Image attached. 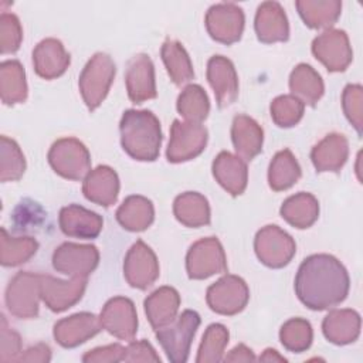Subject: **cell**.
<instances>
[{
    "label": "cell",
    "mask_w": 363,
    "mask_h": 363,
    "mask_svg": "<svg viewBox=\"0 0 363 363\" xmlns=\"http://www.w3.org/2000/svg\"><path fill=\"white\" fill-rule=\"evenodd\" d=\"M298 299L312 311H325L342 303L350 288L345 265L333 255L313 254L306 257L295 277Z\"/></svg>",
    "instance_id": "6da1fadb"
},
{
    "label": "cell",
    "mask_w": 363,
    "mask_h": 363,
    "mask_svg": "<svg viewBox=\"0 0 363 363\" xmlns=\"http://www.w3.org/2000/svg\"><path fill=\"white\" fill-rule=\"evenodd\" d=\"M119 130L122 149L132 159L155 162L159 157L162 129L155 113L147 109H128L121 118Z\"/></svg>",
    "instance_id": "7a4b0ae2"
},
{
    "label": "cell",
    "mask_w": 363,
    "mask_h": 363,
    "mask_svg": "<svg viewBox=\"0 0 363 363\" xmlns=\"http://www.w3.org/2000/svg\"><path fill=\"white\" fill-rule=\"evenodd\" d=\"M116 67L111 55L105 52L94 54L79 74V94L89 111H95L106 98L113 82Z\"/></svg>",
    "instance_id": "3957f363"
},
{
    "label": "cell",
    "mask_w": 363,
    "mask_h": 363,
    "mask_svg": "<svg viewBox=\"0 0 363 363\" xmlns=\"http://www.w3.org/2000/svg\"><path fill=\"white\" fill-rule=\"evenodd\" d=\"M200 322V315L196 311L186 309L172 323L155 330V335L170 362H187L190 346Z\"/></svg>",
    "instance_id": "277c9868"
},
{
    "label": "cell",
    "mask_w": 363,
    "mask_h": 363,
    "mask_svg": "<svg viewBox=\"0 0 363 363\" xmlns=\"http://www.w3.org/2000/svg\"><path fill=\"white\" fill-rule=\"evenodd\" d=\"M52 170L64 179L81 180L91 172V155L86 146L77 138L55 140L47 155Z\"/></svg>",
    "instance_id": "5b68a950"
},
{
    "label": "cell",
    "mask_w": 363,
    "mask_h": 363,
    "mask_svg": "<svg viewBox=\"0 0 363 363\" xmlns=\"http://www.w3.org/2000/svg\"><path fill=\"white\" fill-rule=\"evenodd\" d=\"M41 299V274L17 272L6 288V306L17 319H33L38 315Z\"/></svg>",
    "instance_id": "8992f818"
},
{
    "label": "cell",
    "mask_w": 363,
    "mask_h": 363,
    "mask_svg": "<svg viewBox=\"0 0 363 363\" xmlns=\"http://www.w3.org/2000/svg\"><path fill=\"white\" fill-rule=\"evenodd\" d=\"M254 250L258 259L268 268H284L296 252L295 240L278 225L262 227L254 238Z\"/></svg>",
    "instance_id": "52a82bcc"
},
{
    "label": "cell",
    "mask_w": 363,
    "mask_h": 363,
    "mask_svg": "<svg viewBox=\"0 0 363 363\" xmlns=\"http://www.w3.org/2000/svg\"><path fill=\"white\" fill-rule=\"evenodd\" d=\"M206 301L213 312L233 316L247 306L250 289L241 277L225 274L207 288Z\"/></svg>",
    "instance_id": "ba28073f"
},
{
    "label": "cell",
    "mask_w": 363,
    "mask_h": 363,
    "mask_svg": "<svg viewBox=\"0 0 363 363\" xmlns=\"http://www.w3.org/2000/svg\"><path fill=\"white\" fill-rule=\"evenodd\" d=\"M186 271L190 279H207L227 271V257L217 237L196 241L186 255Z\"/></svg>",
    "instance_id": "9c48e42d"
},
{
    "label": "cell",
    "mask_w": 363,
    "mask_h": 363,
    "mask_svg": "<svg viewBox=\"0 0 363 363\" xmlns=\"http://www.w3.org/2000/svg\"><path fill=\"white\" fill-rule=\"evenodd\" d=\"M208 140V132L201 123L173 121L166 157L170 163L189 162L203 153Z\"/></svg>",
    "instance_id": "30bf717a"
},
{
    "label": "cell",
    "mask_w": 363,
    "mask_h": 363,
    "mask_svg": "<svg viewBox=\"0 0 363 363\" xmlns=\"http://www.w3.org/2000/svg\"><path fill=\"white\" fill-rule=\"evenodd\" d=\"M312 54L320 61L329 72L345 71L352 60L353 51L345 30L328 28L312 41Z\"/></svg>",
    "instance_id": "8fae6325"
},
{
    "label": "cell",
    "mask_w": 363,
    "mask_h": 363,
    "mask_svg": "<svg viewBox=\"0 0 363 363\" xmlns=\"http://www.w3.org/2000/svg\"><path fill=\"white\" fill-rule=\"evenodd\" d=\"M204 23L214 41L230 45L241 38L245 16L242 9L234 3H218L207 10Z\"/></svg>",
    "instance_id": "7c38bea8"
},
{
    "label": "cell",
    "mask_w": 363,
    "mask_h": 363,
    "mask_svg": "<svg viewBox=\"0 0 363 363\" xmlns=\"http://www.w3.org/2000/svg\"><path fill=\"white\" fill-rule=\"evenodd\" d=\"M159 261L153 250L138 240L126 252L123 259V277L136 289H147L159 278Z\"/></svg>",
    "instance_id": "4fadbf2b"
},
{
    "label": "cell",
    "mask_w": 363,
    "mask_h": 363,
    "mask_svg": "<svg viewBox=\"0 0 363 363\" xmlns=\"http://www.w3.org/2000/svg\"><path fill=\"white\" fill-rule=\"evenodd\" d=\"M99 264V251L91 244L64 242L52 252V267L68 277H86Z\"/></svg>",
    "instance_id": "5bb4252c"
},
{
    "label": "cell",
    "mask_w": 363,
    "mask_h": 363,
    "mask_svg": "<svg viewBox=\"0 0 363 363\" xmlns=\"http://www.w3.org/2000/svg\"><path fill=\"white\" fill-rule=\"evenodd\" d=\"M99 322L112 336L130 342L138 332V313L135 303L125 296L111 298L99 313Z\"/></svg>",
    "instance_id": "9a60e30c"
},
{
    "label": "cell",
    "mask_w": 363,
    "mask_h": 363,
    "mask_svg": "<svg viewBox=\"0 0 363 363\" xmlns=\"http://www.w3.org/2000/svg\"><path fill=\"white\" fill-rule=\"evenodd\" d=\"M86 284V277L60 279L51 275H41V299L50 311L64 312L81 301Z\"/></svg>",
    "instance_id": "2e32d148"
},
{
    "label": "cell",
    "mask_w": 363,
    "mask_h": 363,
    "mask_svg": "<svg viewBox=\"0 0 363 363\" xmlns=\"http://www.w3.org/2000/svg\"><path fill=\"white\" fill-rule=\"evenodd\" d=\"M125 84L128 96L133 104H143L157 96L155 65L147 54H136L128 61Z\"/></svg>",
    "instance_id": "e0dca14e"
},
{
    "label": "cell",
    "mask_w": 363,
    "mask_h": 363,
    "mask_svg": "<svg viewBox=\"0 0 363 363\" xmlns=\"http://www.w3.org/2000/svg\"><path fill=\"white\" fill-rule=\"evenodd\" d=\"M101 329L102 326L96 315L91 312H78L60 319L54 325L52 335L60 346L72 349L94 337Z\"/></svg>",
    "instance_id": "ac0fdd59"
},
{
    "label": "cell",
    "mask_w": 363,
    "mask_h": 363,
    "mask_svg": "<svg viewBox=\"0 0 363 363\" xmlns=\"http://www.w3.org/2000/svg\"><path fill=\"white\" fill-rule=\"evenodd\" d=\"M207 81L214 91L218 108L233 105L238 96V75L231 60L213 55L207 62Z\"/></svg>",
    "instance_id": "d6986e66"
},
{
    "label": "cell",
    "mask_w": 363,
    "mask_h": 363,
    "mask_svg": "<svg viewBox=\"0 0 363 363\" xmlns=\"http://www.w3.org/2000/svg\"><path fill=\"white\" fill-rule=\"evenodd\" d=\"M257 38L264 44L282 43L289 38V23L278 1H264L258 6L254 20Z\"/></svg>",
    "instance_id": "ffe728a7"
},
{
    "label": "cell",
    "mask_w": 363,
    "mask_h": 363,
    "mask_svg": "<svg viewBox=\"0 0 363 363\" xmlns=\"http://www.w3.org/2000/svg\"><path fill=\"white\" fill-rule=\"evenodd\" d=\"M71 55L65 51L64 44L57 38H44L33 50V65L38 77L55 79L69 67Z\"/></svg>",
    "instance_id": "44dd1931"
},
{
    "label": "cell",
    "mask_w": 363,
    "mask_h": 363,
    "mask_svg": "<svg viewBox=\"0 0 363 363\" xmlns=\"http://www.w3.org/2000/svg\"><path fill=\"white\" fill-rule=\"evenodd\" d=\"M58 224L68 237L92 240L101 234L104 220L98 213L79 204H68L60 210Z\"/></svg>",
    "instance_id": "7402d4cb"
},
{
    "label": "cell",
    "mask_w": 363,
    "mask_h": 363,
    "mask_svg": "<svg viewBox=\"0 0 363 363\" xmlns=\"http://www.w3.org/2000/svg\"><path fill=\"white\" fill-rule=\"evenodd\" d=\"M119 187L118 173L106 164L91 170L82 182V193L85 199L102 207H109L116 203Z\"/></svg>",
    "instance_id": "603a6c76"
},
{
    "label": "cell",
    "mask_w": 363,
    "mask_h": 363,
    "mask_svg": "<svg viewBox=\"0 0 363 363\" xmlns=\"http://www.w3.org/2000/svg\"><path fill=\"white\" fill-rule=\"evenodd\" d=\"M211 170L216 182L233 197L242 194L247 189V162H244L237 155H233L227 150L220 152L213 160Z\"/></svg>",
    "instance_id": "cb8c5ba5"
},
{
    "label": "cell",
    "mask_w": 363,
    "mask_h": 363,
    "mask_svg": "<svg viewBox=\"0 0 363 363\" xmlns=\"http://www.w3.org/2000/svg\"><path fill=\"white\" fill-rule=\"evenodd\" d=\"M231 140L237 156L244 162H251L262 150L264 130L255 119L240 113L233 119Z\"/></svg>",
    "instance_id": "d4e9b609"
},
{
    "label": "cell",
    "mask_w": 363,
    "mask_h": 363,
    "mask_svg": "<svg viewBox=\"0 0 363 363\" xmlns=\"http://www.w3.org/2000/svg\"><path fill=\"white\" fill-rule=\"evenodd\" d=\"M349 156V142L342 133H329L311 150V160L316 172L337 173Z\"/></svg>",
    "instance_id": "484cf974"
},
{
    "label": "cell",
    "mask_w": 363,
    "mask_h": 363,
    "mask_svg": "<svg viewBox=\"0 0 363 363\" xmlns=\"http://www.w3.org/2000/svg\"><path fill=\"white\" fill-rule=\"evenodd\" d=\"M360 315L354 309H333L322 322L323 336L333 345L353 343L360 335Z\"/></svg>",
    "instance_id": "4316f807"
},
{
    "label": "cell",
    "mask_w": 363,
    "mask_h": 363,
    "mask_svg": "<svg viewBox=\"0 0 363 363\" xmlns=\"http://www.w3.org/2000/svg\"><path fill=\"white\" fill-rule=\"evenodd\" d=\"M143 306L150 326L156 330L177 318L180 295L173 286H160L145 299Z\"/></svg>",
    "instance_id": "83f0119b"
},
{
    "label": "cell",
    "mask_w": 363,
    "mask_h": 363,
    "mask_svg": "<svg viewBox=\"0 0 363 363\" xmlns=\"http://www.w3.org/2000/svg\"><path fill=\"white\" fill-rule=\"evenodd\" d=\"M281 217L292 227L305 230L315 224L319 217L318 199L306 191L289 196L279 208Z\"/></svg>",
    "instance_id": "f1b7e54d"
},
{
    "label": "cell",
    "mask_w": 363,
    "mask_h": 363,
    "mask_svg": "<svg viewBox=\"0 0 363 363\" xmlns=\"http://www.w3.org/2000/svg\"><path fill=\"white\" fill-rule=\"evenodd\" d=\"M153 220V203L145 196H129L116 210V221L122 225V228L132 233H139L149 228Z\"/></svg>",
    "instance_id": "f546056e"
},
{
    "label": "cell",
    "mask_w": 363,
    "mask_h": 363,
    "mask_svg": "<svg viewBox=\"0 0 363 363\" xmlns=\"http://www.w3.org/2000/svg\"><path fill=\"white\" fill-rule=\"evenodd\" d=\"M173 214L179 223L190 228L207 225L211 220L208 200L197 191L179 194L173 201Z\"/></svg>",
    "instance_id": "4dcf8cb0"
},
{
    "label": "cell",
    "mask_w": 363,
    "mask_h": 363,
    "mask_svg": "<svg viewBox=\"0 0 363 363\" xmlns=\"http://www.w3.org/2000/svg\"><path fill=\"white\" fill-rule=\"evenodd\" d=\"M291 95L296 96L303 105L315 106L323 96L325 85L319 72L309 64H298L289 75Z\"/></svg>",
    "instance_id": "1f68e13d"
},
{
    "label": "cell",
    "mask_w": 363,
    "mask_h": 363,
    "mask_svg": "<svg viewBox=\"0 0 363 363\" xmlns=\"http://www.w3.org/2000/svg\"><path fill=\"white\" fill-rule=\"evenodd\" d=\"M296 10L309 28H332L342 13L339 0H298Z\"/></svg>",
    "instance_id": "d6a6232c"
},
{
    "label": "cell",
    "mask_w": 363,
    "mask_h": 363,
    "mask_svg": "<svg viewBox=\"0 0 363 363\" xmlns=\"http://www.w3.org/2000/svg\"><path fill=\"white\" fill-rule=\"evenodd\" d=\"M26 72L20 61L6 60L0 64V96L4 105L13 106L27 99Z\"/></svg>",
    "instance_id": "836d02e7"
},
{
    "label": "cell",
    "mask_w": 363,
    "mask_h": 363,
    "mask_svg": "<svg viewBox=\"0 0 363 363\" xmlns=\"http://www.w3.org/2000/svg\"><path fill=\"white\" fill-rule=\"evenodd\" d=\"M162 61L174 85L182 86L194 78L191 60L186 48L176 40H166L160 50Z\"/></svg>",
    "instance_id": "e575fe53"
},
{
    "label": "cell",
    "mask_w": 363,
    "mask_h": 363,
    "mask_svg": "<svg viewBox=\"0 0 363 363\" xmlns=\"http://www.w3.org/2000/svg\"><path fill=\"white\" fill-rule=\"evenodd\" d=\"M301 166L289 149L275 153L268 167V184L274 191L292 187L301 179Z\"/></svg>",
    "instance_id": "d590c367"
},
{
    "label": "cell",
    "mask_w": 363,
    "mask_h": 363,
    "mask_svg": "<svg viewBox=\"0 0 363 363\" xmlns=\"http://www.w3.org/2000/svg\"><path fill=\"white\" fill-rule=\"evenodd\" d=\"M38 250L33 237H13L6 228L0 230V262L3 267H18L27 262Z\"/></svg>",
    "instance_id": "8d00e7d4"
},
{
    "label": "cell",
    "mask_w": 363,
    "mask_h": 363,
    "mask_svg": "<svg viewBox=\"0 0 363 363\" xmlns=\"http://www.w3.org/2000/svg\"><path fill=\"white\" fill-rule=\"evenodd\" d=\"M176 106L186 122L191 123H201L210 112L208 96L197 84H190L180 92Z\"/></svg>",
    "instance_id": "74e56055"
},
{
    "label": "cell",
    "mask_w": 363,
    "mask_h": 363,
    "mask_svg": "<svg viewBox=\"0 0 363 363\" xmlns=\"http://www.w3.org/2000/svg\"><path fill=\"white\" fill-rule=\"evenodd\" d=\"M279 340L282 346L292 353L308 350L313 340V329L309 320L303 318H292L279 329Z\"/></svg>",
    "instance_id": "f35d334b"
},
{
    "label": "cell",
    "mask_w": 363,
    "mask_h": 363,
    "mask_svg": "<svg viewBox=\"0 0 363 363\" xmlns=\"http://www.w3.org/2000/svg\"><path fill=\"white\" fill-rule=\"evenodd\" d=\"M26 157L18 143L7 136L0 138V180L16 182L26 172Z\"/></svg>",
    "instance_id": "ab89813d"
},
{
    "label": "cell",
    "mask_w": 363,
    "mask_h": 363,
    "mask_svg": "<svg viewBox=\"0 0 363 363\" xmlns=\"http://www.w3.org/2000/svg\"><path fill=\"white\" fill-rule=\"evenodd\" d=\"M228 329L221 323H211L207 326L201 343L199 346L197 363H217L223 360L224 349L228 343Z\"/></svg>",
    "instance_id": "60d3db41"
},
{
    "label": "cell",
    "mask_w": 363,
    "mask_h": 363,
    "mask_svg": "<svg viewBox=\"0 0 363 363\" xmlns=\"http://www.w3.org/2000/svg\"><path fill=\"white\" fill-rule=\"evenodd\" d=\"M303 111V102L294 95H279L269 105L271 118L279 128L295 126L302 119Z\"/></svg>",
    "instance_id": "b9f144b4"
},
{
    "label": "cell",
    "mask_w": 363,
    "mask_h": 363,
    "mask_svg": "<svg viewBox=\"0 0 363 363\" xmlns=\"http://www.w3.org/2000/svg\"><path fill=\"white\" fill-rule=\"evenodd\" d=\"M342 108L345 116L352 123L359 136L363 128V88L359 84H349L342 94Z\"/></svg>",
    "instance_id": "7bdbcfd3"
},
{
    "label": "cell",
    "mask_w": 363,
    "mask_h": 363,
    "mask_svg": "<svg viewBox=\"0 0 363 363\" xmlns=\"http://www.w3.org/2000/svg\"><path fill=\"white\" fill-rule=\"evenodd\" d=\"M23 41V28L18 17L13 13L0 14V51L1 54L16 52Z\"/></svg>",
    "instance_id": "ee69618b"
},
{
    "label": "cell",
    "mask_w": 363,
    "mask_h": 363,
    "mask_svg": "<svg viewBox=\"0 0 363 363\" xmlns=\"http://www.w3.org/2000/svg\"><path fill=\"white\" fill-rule=\"evenodd\" d=\"M20 354H21L20 335L9 326L4 315H1L0 316V360L17 362Z\"/></svg>",
    "instance_id": "f6af8a7d"
},
{
    "label": "cell",
    "mask_w": 363,
    "mask_h": 363,
    "mask_svg": "<svg viewBox=\"0 0 363 363\" xmlns=\"http://www.w3.org/2000/svg\"><path fill=\"white\" fill-rule=\"evenodd\" d=\"M125 347L121 343H112L106 346H99L92 350H88L82 356L85 363H116L123 360Z\"/></svg>",
    "instance_id": "bcb514c9"
},
{
    "label": "cell",
    "mask_w": 363,
    "mask_h": 363,
    "mask_svg": "<svg viewBox=\"0 0 363 363\" xmlns=\"http://www.w3.org/2000/svg\"><path fill=\"white\" fill-rule=\"evenodd\" d=\"M123 362H160L159 354L156 353L155 347L146 340H138L132 342L125 347Z\"/></svg>",
    "instance_id": "7dc6e473"
},
{
    "label": "cell",
    "mask_w": 363,
    "mask_h": 363,
    "mask_svg": "<svg viewBox=\"0 0 363 363\" xmlns=\"http://www.w3.org/2000/svg\"><path fill=\"white\" fill-rule=\"evenodd\" d=\"M51 360V349L45 343H37L27 350L21 352L17 362H50Z\"/></svg>",
    "instance_id": "c3c4849f"
},
{
    "label": "cell",
    "mask_w": 363,
    "mask_h": 363,
    "mask_svg": "<svg viewBox=\"0 0 363 363\" xmlns=\"http://www.w3.org/2000/svg\"><path fill=\"white\" fill-rule=\"evenodd\" d=\"M223 360L224 362H254L257 360V357L250 347H247L244 343H240L235 347H233L228 352V354L223 357Z\"/></svg>",
    "instance_id": "681fc988"
},
{
    "label": "cell",
    "mask_w": 363,
    "mask_h": 363,
    "mask_svg": "<svg viewBox=\"0 0 363 363\" xmlns=\"http://www.w3.org/2000/svg\"><path fill=\"white\" fill-rule=\"evenodd\" d=\"M259 362H286L284 356H281L275 349H265L264 353L258 357Z\"/></svg>",
    "instance_id": "f907efd6"
}]
</instances>
